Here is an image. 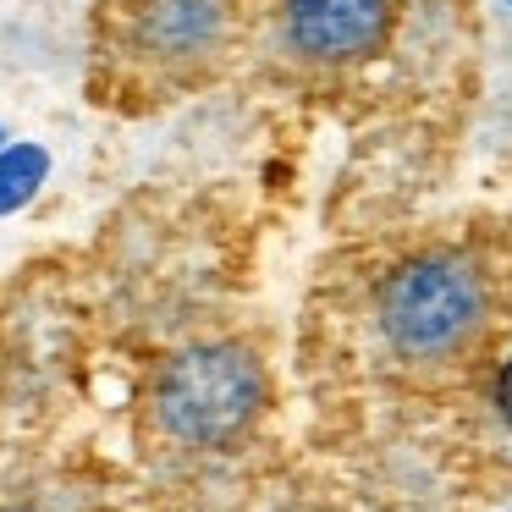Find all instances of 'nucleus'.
I'll list each match as a JSON object with an SVG mask.
<instances>
[{
  "mask_svg": "<svg viewBox=\"0 0 512 512\" xmlns=\"http://www.w3.org/2000/svg\"><path fill=\"white\" fill-rule=\"evenodd\" d=\"M375 320L397 358L446 364V358L468 353L490 320L485 276L463 254H419L380 281Z\"/></svg>",
  "mask_w": 512,
  "mask_h": 512,
  "instance_id": "obj_1",
  "label": "nucleus"
},
{
  "mask_svg": "<svg viewBox=\"0 0 512 512\" xmlns=\"http://www.w3.org/2000/svg\"><path fill=\"white\" fill-rule=\"evenodd\" d=\"M270 380L254 347L193 342L155 375V419L182 446H232L265 413Z\"/></svg>",
  "mask_w": 512,
  "mask_h": 512,
  "instance_id": "obj_2",
  "label": "nucleus"
},
{
  "mask_svg": "<svg viewBox=\"0 0 512 512\" xmlns=\"http://www.w3.org/2000/svg\"><path fill=\"white\" fill-rule=\"evenodd\" d=\"M232 17L237 0H127L122 50L155 78H193L226 56Z\"/></svg>",
  "mask_w": 512,
  "mask_h": 512,
  "instance_id": "obj_3",
  "label": "nucleus"
},
{
  "mask_svg": "<svg viewBox=\"0 0 512 512\" xmlns=\"http://www.w3.org/2000/svg\"><path fill=\"white\" fill-rule=\"evenodd\" d=\"M391 0H281L287 50L309 67H358L391 39Z\"/></svg>",
  "mask_w": 512,
  "mask_h": 512,
  "instance_id": "obj_4",
  "label": "nucleus"
},
{
  "mask_svg": "<svg viewBox=\"0 0 512 512\" xmlns=\"http://www.w3.org/2000/svg\"><path fill=\"white\" fill-rule=\"evenodd\" d=\"M39 177H45V155L39 149H6L0 155V215L17 210Z\"/></svg>",
  "mask_w": 512,
  "mask_h": 512,
  "instance_id": "obj_5",
  "label": "nucleus"
},
{
  "mask_svg": "<svg viewBox=\"0 0 512 512\" xmlns=\"http://www.w3.org/2000/svg\"><path fill=\"white\" fill-rule=\"evenodd\" d=\"M496 402H501V419L512 424V358H507V369H501V386H496Z\"/></svg>",
  "mask_w": 512,
  "mask_h": 512,
  "instance_id": "obj_6",
  "label": "nucleus"
},
{
  "mask_svg": "<svg viewBox=\"0 0 512 512\" xmlns=\"http://www.w3.org/2000/svg\"><path fill=\"white\" fill-rule=\"evenodd\" d=\"M501 6H507V12H512V0H501Z\"/></svg>",
  "mask_w": 512,
  "mask_h": 512,
  "instance_id": "obj_7",
  "label": "nucleus"
}]
</instances>
